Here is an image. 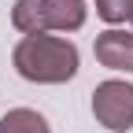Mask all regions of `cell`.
I'll use <instances>...</instances> for the list:
<instances>
[{"label":"cell","instance_id":"8992f818","mask_svg":"<svg viewBox=\"0 0 133 133\" xmlns=\"http://www.w3.org/2000/svg\"><path fill=\"white\" fill-rule=\"evenodd\" d=\"M0 133H52L48 118L33 107H15L0 118Z\"/></svg>","mask_w":133,"mask_h":133},{"label":"cell","instance_id":"7a4b0ae2","mask_svg":"<svg viewBox=\"0 0 133 133\" xmlns=\"http://www.w3.org/2000/svg\"><path fill=\"white\" fill-rule=\"evenodd\" d=\"M92 115L111 133H129L133 126V85L122 78H107L92 89Z\"/></svg>","mask_w":133,"mask_h":133},{"label":"cell","instance_id":"277c9868","mask_svg":"<svg viewBox=\"0 0 133 133\" xmlns=\"http://www.w3.org/2000/svg\"><path fill=\"white\" fill-rule=\"evenodd\" d=\"M44 19L48 30L74 33L85 26V0H44Z\"/></svg>","mask_w":133,"mask_h":133},{"label":"cell","instance_id":"52a82bcc","mask_svg":"<svg viewBox=\"0 0 133 133\" xmlns=\"http://www.w3.org/2000/svg\"><path fill=\"white\" fill-rule=\"evenodd\" d=\"M92 4H96V15L104 22H111V26L126 22L129 11H133V0H92Z\"/></svg>","mask_w":133,"mask_h":133},{"label":"cell","instance_id":"3957f363","mask_svg":"<svg viewBox=\"0 0 133 133\" xmlns=\"http://www.w3.org/2000/svg\"><path fill=\"white\" fill-rule=\"evenodd\" d=\"M92 52H96V59L104 63L107 70H126V74H133V33L111 26V30H104V33H96Z\"/></svg>","mask_w":133,"mask_h":133},{"label":"cell","instance_id":"5b68a950","mask_svg":"<svg viewBox=\"0 0 133 133\" xmlns=\"http://www.w3.org/2000/svg\"><path fill=\"white\" fill-rule=\"evenodd\" d=\"M11 26L19 33H48V19H44V0H15L11 8Z\"/></svg>","mask_w":133,"mask_h":133},{"label":"cell","instance_id":"6da1fadb","mask_svg":"<svg viewBox=\"0 0 133 133\" xmlns=\"http://www.w3.org/2000/svg\"><path fill=\"white\" fill-rule=\"evenodd\" d=\"M11 63L26 81H37V85H63L78 74V44L66 41V37H52L48 33H30L15 44Z\"/></svg>","mask_w":133,"mask_h":133},{"label":"cell","instance_id":"ba28073f","mask_svg":"<svg viewBox=\"0 0 133 133\" xmlns=\"http://www.w3.org/2000/svg\"><path fill=\"white\" fill-rule=\"evenodd\" d=\"M129 22H133V11H129Z\"/></svg>","mask_w":133,"mask_h":133}]
</instances>
